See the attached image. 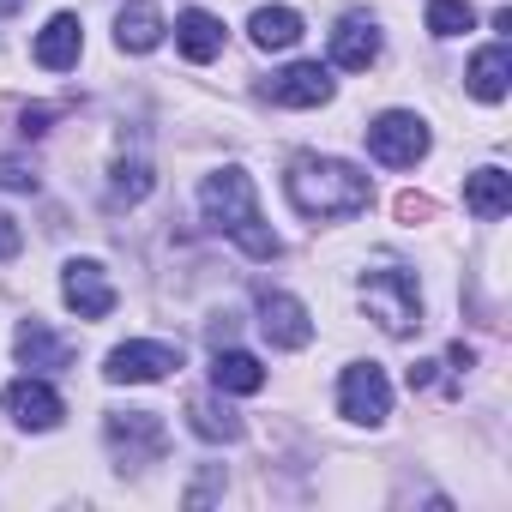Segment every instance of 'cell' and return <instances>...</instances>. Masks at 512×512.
Returning a JSON list of instances; mask_svg holds the SVG:
<instances>
[{
  "label": "cell",
  "mask_w": 512,
  "mask_h": 512,
  "mask_svg": "<svg viewBox=\"0 0 512 512\" xmlns=\"http://www.w3.org/2000/svg\"><path fill=\"white\" fill-rule=\"evenodd\" d=\"M0 187L31 193V187H37V169H31V163H19V157H0Z\"/></svg>",
  "instance_id": "obj_24"
},
{
  "label": "cell",
  "mask_w": 512,
  "mask_h": 512,
  "mask_svg": "<svg viewBox=\"0 0 512 512\" xmlns=\"http://www.w3.org/2000/svg\"><path fill=\"white\" fill-rule=\"evenodd\" d=\"M19 247H25V235H19V223H13L7 211H0V266H7V260H13V253H19Z\"/></svg>",
  "instance_id": "obj_25"
},
{
  "label": "cell",
  "mask_w": 512,
  "mask_h": 512,
  "mask_svg": "<svg viewBox=\"0 0 512 512\" xmlns=\"http://www.w3.org/2000/svg\"><path fill=\"white\" fill-rule=\"evenodd\" d=\"M368 151H374V163H386V169H416V163L428 157V127H422L410 109H386V115L368 121Z\"/></svg>",
  "instance_id": "obj_4"
},
{
  "label": "cell",
  "mask_w": 512,
  "mask_h": 512,
  "mask_svg": "<svg viewBox=\"0 0 512 512\" xmlns=\"http://www.w3.org/2000/svg\"><path fill=\"white\" fill-rule=\"evenodd\" d=\"M338 410L350 416V422H386L392 416V386H386V374L374 368V362H356V368H344V380H338Z\"/></svg>",
  "instance_id": "obj_6"
},
{
  "label": "cell",
  "mask_w": 512,
  "mask_h": 512,
  "mask_svg": "<svg viewBox=\"0 0 512 512\" xmlns=\"http://www.w3.org/2000/svg\"><path fill=\"white\" fill-rule=\"evenodd\" d=\"M163 13L157 7H145V0H133V7H121L115 13V43L127 49V55H151L157 43H163Z\"/></svg>",
  "instance_id": "obj_14"
},
{
  "label": "cell",
  "mask_w": 512,
  "mask_h": 512,
  "mask_svg": "<svg viewBox=\"0 0 512 512\" xmlns=\"http://www.w3.org/2000/svg\"><path fill=\"white\" fill-rule=\"evenodd\" d=\"M181 368V350L175 344H121V350H109V380L115 386H151V380H169Z\"/></svg>",
  "instance_id": "obj_7"
},
{
  "label": "cell",
  "mask_w": 512,
  "mask_h": 512,
  "mask_svg": "<svg viewBox=\"0 0 512 512\" xmlns=\"http://www.w3.org/2000/svg\"><path fill=\"white\" fill-rule=\"evenodd\" d=\"M145 193H151V169H145V163H115L109 199H115V205H139Z\"/></svg>",
  "instance_id": "obj_23"
},
{
  "label": "cell",
  "mask_w": 512,
  "mask_h": 512,
  "mask_svg": "<svg viewBox=\"0 0 512 512\" xmlns=\"http://www.w3.org/2000/svg\"><path fill=\"white\" fill-rule=\"evenodd\" d=\"M266 97L284 103V109H320V103H332V73H326L320 61H296V67L272 73Z\"/></svg>",
  "instance_id": "obj_10"
},
{
  "label": "cell",
  "mask_w": 512,
  "mask_h": 512,
  "mask_svg": "<svg viewBox=\"0 0 512 512\" xmlns=\"http://www.w3.org/2000/svg\"><path fill=\"white\" fill-rule=\"evenodd\" d=\"M247 31H253V43H260V49H296L302 43V13L296 7H260Z\"/></svg>",
  "instance_id": "obj_20"
},
{
  "label": "cell",
  "mask_w": 512,
  "mask_h": 512,
  "mask_svg": "<svg viewBox=\"0 0 512 512\" xmlns=\"http://www.w3.org/2000/svg\"><path fill=\"white\" fill-rule=\"evenodd\" d=\"M260 332H266L278 350H308V344H314L308 308H302L296 296H284V290H266V296H260Z\"/></svg>",
  "instance_id": "obj_9"
},
{
  "label": "cell",
  "mask_w": 512,
  "mask_h": 512,
  "mask_svg": "<svg viewBox=\"0 0 512 512\" xmlns=\"http://www.w3.org/2000/svg\"><path fill=\"white\" fill-rule=\"evenodd\" d=\"M464 205H470L482 223L506 217V205H512V175H506V169H476V175L464 181Z\"/></svg>",
  "instance_id": "obj_17"
},
{
  "label": "cell",
  "mask_w": 512,
  "mask_h": 512,
  "mask_svg": "<svg viewBox=\"0 0 512 512\" xmlns=\"http://www.w3.org/2000/svg\"><path fill=\"white\" fill-rule=\"evenodd\" d=\"M470 97H482V103H500L506 97V85H512V55H506V43H488L476 61H470Z\"/></svg>",
  "instance_id": "obj_16"
},
{
  "label": "cell",
  "mask_w": 512,
  "mask_h": 512,
  "mask_svg": "<svg viewBox=\"0 0 512 512\" xmlns=\"http://www.w3.org/2000/svg\"><path fill=\"white\" fill-rule=\"evenodd\" d=\"M7 416L19 422V428H37V434H49L67 410H61V392L49 386V380H31V374H19L13 386H7Z\"/></svg>",
  "instance_id": "obj_11"
},
{
  "label": "cell",
  "mask_w": 512,
  "mask_h": 512,
  "mask_svg": "<svg viewBox=\"0 0 512 512\" xmlns=\"http://www.w3.org/2000/svg\"><path fill=\"white\" fill-rule=\"evenodd\" d=\"M19 362L25 368H67L73 362V344H61L43 320H25L19 326Z\"/></svg>",
  "instance_id": "obj_19"
},
{
  "label": "cell",
  "mask_w": 512,
  "mask_h": 512,
  "mask_svg": "<svg viewBox=\"0 0 512 512\" xmlns=\"http://www.w3.org/2000/svg\"><path fill=\"white\" fill-rule=\"evenodd\" d=\"M79 49H85V31H79V19H73V13H55V19L37 31V43H31L37 67H49V73L79 67Z\"/></svg>",
  "instance_id": "obj_12"
},
{
  "label": "cell",
  "mask_w": 512,
  "mask_h": 512,
  "mask_svg": "<svg viewBox=\"0 0 512 512\" xmlns=\"http://www.w3.org/2000/svg\"><path fill=\"white\" fill-rule=\"evenodd\" d=\"M199 211L211 229H223L241 253H253V260H278V235L266 229L260 217V199H253V181L241 169H217L205 187H199Z\"/></svg>",
  "instance_id": "obj_2"
},
{
  "label": "cell",
  "mask_w": 512,
  "mask_h": 512,
  "mask_svg": "<svg viewBox=\"0 0 512 512\" xmlns=\"http://www.w3.org/2000/svg\"><path fill=\"white\" fill-rule=\"evenodd\" d=\"M211 386L247 398V392H260V386H266V368L253 362L247 350H217V356H211Z\"/></svg>",
  "instance_id": "obj_18"
},
{
  "label": "cell",
  "mask_w": 512,
  "mask_h": 512,
  "mask_svg": "<svg viewBox=\"0 0 512 512\" xmlns=\"http://www.w3.org/2000/svg\"><path fill=\"white\" fill-rule=\"evenodd\" d=\"M476 25V7L470 0H428V31L434 37H464Z\"/></svg>",
  "instance_id": "obj_22"
},
{
  "label": "cell",
  "mask_w": 512,
  "mask_h": 512,
  "mask_svg": "<svg viewBox=\"0 0 512 512\" xmlns=\"http://www.w3.org/2000/svg\"><path fill=\"white\" fill-rule=\"evenodd\" d=\"M103 434H109V446H115L121 464H151V458L169 452V428H163L157 410H109Z\"/></svg>",
  "instance_id": "obj_5"
},
{
  "label": "cell",
  "mask_w": 512,
  "mask_h": 512,
  "mask_svg": "<svg viewBox=\"0 0 512 512\" xmlns=\"http://www.w3.org/2000/svg\"><path fill=\"white\" fill-rule=\"evenodd\" d=\"M284 193L302 217L314 223H332V217H362L374 187L356 163H338V157H296L290 175H284Z\"/></svg>",
  "instance_id": "obj_1"
},
{
  "label": "cell",
  "mask_w": 512,
  "mask_h": 512,
  "mask_svg": "<svg viewBox=\"0 0 512 512\" xmlns=\"http://www.w3.org/2000/svg\"><path fill=\"white\" fill-rule=\"evenodd\" d=\"M175 43H181V55H187V61H199V67H205V61H217V55H223V25H217L211 13H199V7H193V13H181V19H175Z\"/></svg>",
  "instance_id": "obj_15"
},
{
  "label": "cell",
  "mask_w": 512,
  "mask_h": 512,
  "mask_svg": "<svg viewBox=\"0 0 512 512\" xmlns=\"http://www.w3.org/2000/svg\"><path fill=\"white\" fill-rule=\"evenodd\" d=\"M187 416H193V434L199 440H241V416L229 404H217V398H193Z\"/></svg>",
  "instance_id": "obj_21"
},
{
  "label": "cell",
  "mask_w": 512,
  "mask_h": 512,
  "mask_svg": "<svg viewBox=\"0 0 512 512\" xmlns=\"http://www.w3.org/2000/svg\"><path fill=\"white\" fill-rule=\"evenodd\" d=\"M61 296H67V308H73L79 320L115 314V284H109V272H103L97 260H73V266L61 272Z\"/></svg>",
  "instance_id": "obj_8"
},
{
  "label": "cell",
  "mask_w": 512,
  "mask_h": 512,
  "mask_svg": "<svg viewBox=\"0 0 512 512\" xmlns=\"http://www.w3.org/2000/svg\"><path fill=\"white\" fill-rule=\"evenodd\" d=\"M362 302H368V314L380 320L386 338H410V332L422 326V290H416V278H410L404 266L368 272V278H362Z\"/></svg>",
  "instance_id": "obj_3"
},
{
  "label": "cell",
  "mask_w": 512,
  "mask_h": 512,
  "mask_svg": "<svg viewBox=\"0 0 512 512\" xmlns=\"http://www.w3.org/2000/svg\"><path fill=\"white\" fill-rule=\"evenodd\" d=\"M13 7H19V0H0V13H13Z\"/></svg>",
  "instance_id": "obj_27"
},
{
  "label": "cell",
  "mask_w": 512,
  "mask_h": 512,
  "mask_svg": "<svg viewBox=\"0 0 512 512\" xmlns=\"http://www.w3.org/2000/svg\"><path fill=\"white\" fill-rule=\"evenodd\" d=\"M332 61L350 67V73H368V67L380 61V31H374V19H362V13L338 19V31H332Z\"/></svg>",
  "instance_id": "obj_13"
},
{
  "label": "cell",
  "mask_w": 512,
  "mask_h": 512,
  "mask_svg": "<svg viewBox=\"0 0 512 512\" xmlns=\"http://www.w3.org/2000/svg\"><path fill=\"white\" fill-rule=\"evenodd\" d=\"M49 121H55V109H25V115H19V127H25L31 139H37V133H49Z\"/></svg>",
  "instance_id": "obj_26"
}]
</instances>
